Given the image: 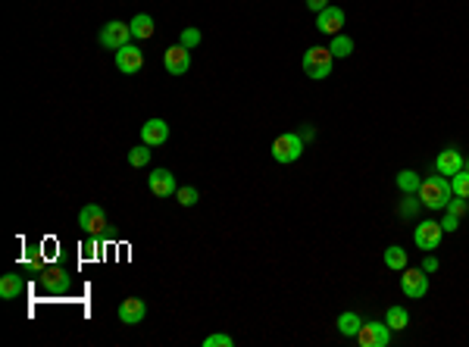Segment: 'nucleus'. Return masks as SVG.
Returning <instances> with one entry per match:
<instances>
[{
  "mask_svg": "<svg viewBox=\"0 0 469 347\" xmlns=\"http://www.w3.org/2000/svg\"><path fill=\"white\" fill-rule=\"evenodd\" d=\"M441 228H444V232H456V228H460V216H454V213H447V210H444Z\"/></svg>",
  "mask_w": 469,
  "mask_h": 347,
  "instance_id": "nucleus-31",
  "label": "nucleus"
},
{
  "mask_svg": "<svg viewBox=\"0 0 469 347\" xmlns=\"http://www.w3.org/2000/svg\"><path fill=\"white\" fill-rule=\"evenodd\" d=\"M313 135H316V132H313L310 126H304V128H300V138H304V141H313Z\"/></svg>",
  "mask_w": 469,
  "mask_h": 347,
  "instance_id": "nucleus-35",
  "label": "nucleus"
},
{
  "mask_svg": "<svg viewBox=\"0 0 469 347\" xmlns=\"http://www.w3.org/2000/svg\"><path fill=\"white\" fill-rule=\"evenodd\" d=\"M341 28H344V10L341 7H331L329 3L322 13H316V32L319 35H329L331 38V35H338Z\"/></svg>",
  "mask_w": 469,
  "mask_h": 347,
  "instance_id": "nucleus-12",
  "label": "nucleus"
},
{
  "mask_svg": "<svg viewBox=\"0 0 469 347\" xmlns=\"http://www.w3.org/2000/svg\"><path fill=\"white\" fill-rule=\"evenodd\" d=\"M331 63H335V53L329 51V47H306L304 53V72L310 78H316V82H322V78L331 76Z\"/></svg>",
  "mask_w": 469,
  "mask_h": 347,
  "instance_id": "nucleus-3",
  "label": "nucleus"
},
{
  "mask_svg": "<svg viewBox=\"0 0 469 347\" xmlns=\"http://www.w3.org/2000/svg\"><path fill=\"white\" fill-rule=\"evenodd\" d=\"M360 325H363V319L354 313V310H347V313H341V316H338V332H341L344 338H356Z\"/></svg>",
  "mask_w": 469,
  "mask_h": 347,
  "instance_id": "nucleus-19",
  "label": "nucleus"
},
{
  "mask_svg": "<svg viewBox=\"0 0 469 347\" xmlns=\"http://www.w3.org/2000/svg\"><path fill=\"white\" fill-rule=\"evenodd\" d=\"M231 344H235V338H231V335H222V332L206 335L204 338V347H231Z\"/></svg>",
  "mask_w": 469,
  "mask_h": 347,
  "instance_id": "nucleus-28",
  "label": "nucleus"
},
{
  "mask_svg": "<svg viewBox=\"0 0 469 347\" xmlns=\"http://www.w3.org/2000/svg\"><path fill=\"white\" fill-rule=\"evenodd\" d=\"M385 322H388V328H391V332H404V328L410 325V313H406L404 307H388Z\"/></svg>",
  "mask_w": 469,
  "mask_h": 347,
  "instance_id": "nucleus-22",
  "label": "nucleus"
},
{
  "mask_svg": "<svg viewBox=\"0 0 469 347\" xmlns=\"http://www.w3.org/2000/svg\"><path fill=\"white\" fill-rule=\"evenodd\" d=\"M204 41V35L197 32V28H181V35H179V44L181 47H188V51H194V47Z\"/></svg>",
  "mask_w": 469,
  "mask_h": 347,
  "instance_id": "nucleus-27",
  "label": "nucleus"
},
{
  "mask_svg": "<svg viewBox=\"0 0 469 347\" xmlns=\"http://www.w3.org/2000/svg\"><path fill=\"white\" fill-rule=\"evenodd\" d=\"M163 66L169 69V76H185V72L191 69V51L181 47V44L166 47V53H163Z\"/></svg>",
  "mask_w": 469,
  "mask_h": 347,
  "instance_id": "nucleus-10",
  "label": "nucleus"
},
{
  "mask_svg": "<svg viewBox=\"0 0 469 347\" xmlns=\"http://www.w3.org/2000/svg\"><path fill=\"white\" fill-rule=\"evenodd\" d=\"M38 269V282L44 285L47 291H63V288H69V272H63V269H47V266H35Z\"/></svg>",
  "mask_w": 469,
  "mask_h": 347,
  "instance_id": "nucleus-16",
  "label": "nucleus"
},
{
  "mask_svg": "<svg viewBox=\"0 0 469 347\" xmlns=\"http://www.w3.org/2000/svg\"><path fill=\"white\" fill-rule=\"evenodd\" d=\"M97 251H100L97 235H88L85 244H81V257H85V260H94V257H97Z\"/></svg>",
  "mask_w": 469,
  "mask_h": 347,
  "instance_id": "nucleus-29",
  "label": "nucleus"
},
{
  "mask_svg": "<svg viewBox=\"0 0 469 347\" xmlns=\"http://www.w3.org/2000/svg\"><path fill=\"white\" fill-rule=\"evenodd\" d=\"M444 210H447V213H454V216H463V213H469V201H466V197H450Z\"/></svg>",
  "mask_w": 469,
  "mask_h": 347,
  "instance_id": "nucleus-30",
  "label": "nucleus"
},
{
  "mask_svg": "<svg viewBox=\"0 0 469 347\" xmlns=\"http://www.w3.org/2000/svg\"><path fill=\"white\" fill-rule=\"evenodd\" d=\"M463 166H466V160H463V153L456 151V147H447V151H441L435 157V172L438 176H456V172L463 169Z\"/></svg>",
  "mask_w": 469,
  "mask_h": 347,
  "instance_id": "nucleus-13",
  "label": "nucleus"
},
{
  "mask_svg": "<svg viewBox=\"0 0 469 347\" xmlns=\"http://www.w3.org/2000/svg\"><path fill=\"white\" fill-rule=\"evenodd\" d=\"M356 344L360 347H388L391 344V328L388 322H363L360 332H356Z\"/></svg>",
  "mask_w": 469,
  "mask_h": 347,
  "instance_id": "nucleus-4",
  "label": "nucleus"
},
{
  "mask_svg": "<svg viewBox=\"0 0 469 347\" xmlns=\"http://www.w3.org/2000/svg\"><path fill=\"white\" fill-rule=\"evenodd\" d=\"M129 41H131V28H129V22L113 19V22H106V26L100 28V44H104L106 51H119V47H125Z\"/></svg>",
  "mask_w": 469,
  "mask_h": 347,
  "instance_id": "nucleus-7",
  "label": "nucleus"
},
{
  "mask_svg": "<svg viewBox=\"0 0 469 347\" xmlns=\"http://www.w3.org/2000/svg\"><path fill=\"white\" fill-rule=\"evenodd\" d=\"M175 201H179L181 207H194V203L200 201V191L194 188V185H181V188L175 191Z\"/></svg>",
  "mask_w": 469,
  "mask_h": 347,
  "instance_id": "nucleus-26",
  "label": "nucleus"
},
{
  "mask_svg": "<svg viewBox=\"0 0 469 347\" xmlns=\"http://www.w3.org/2000/svg\"><path fill=\"white\" fill-rule=\"evenodd\" d=\"M385 266L391 272H404L406 269V251L400 244H391V247H385Z\"/></svg>",
  "mask_w": 469,
  "mask_h": 347,
  "instance_id": "nucleus-20",
  "label": "nucleus"
},
{
  "mask_svg": "<svg viewBox=\"0 0 469 347\" xmlns=\"http://www.w3.org/2000/svg\"><path fill=\"white\" fill-rule=\"evenodd\" d=\"M79 226L85 228L88 235H104L106 232V210L100 207V203H88V207H81Z\"/></svg>",
  "mask_w": 469,
  "mask_h": 347,
  "instance_id": "nucleus-9",
  "label": "nucleus"
},
{
  "mask_svg": "<svg viewBox=\"0 0 469 347\" xmlns=\"http://www.w3.org/2000/svg\"><path fill=\"white\" fill-rule=\"evenodd\" d=\"M22 291H25V282L19 272H6V276L0 278V297H3V301H16Z\"/></svg>",
  "mask_w": 469,
  "mask_h": 347,
  "instance_id": "nucleus-17",
  "label": "nucleus"
},
{
  "mask_svg": "<svg viewBox=\"0 0 469 347\" xmlns=\"http://www.w3.org/2000/svg\"><path fill=\"white\" fill-rule=\"evenodd\" d=\"M394 182H397V188L404 191V194H416L419 185H422V178H419V172H416V169H400Z\"/></svg>",
  "mask_w": 469,
  "mask_h": 347,
  "instance_id": "nucleus-21",
  "label": "nucleus"
},
{
  "mask_svg": "<svg viewBox=\"0 0 469 347\" xmlns=\"http://www.w3.org/2000/svg\"><path fill=\"white\" fill-rule=\"evenodd\" d=\"M306 7H310L313 13H322V10L329 7V0H306Z\"/></svg>",
  "mask_w": 469,
  "mask_h": 347,
  "instance_id": "nucleus-33",
  "label": "nucleus"
},
{
  "mask_svg": "<svg viewBox=\"0 0 469 347\" xmlns=\"http://www.w3.org/2000/svg\"><path fill=\"white\" fill-rule=\"evenodd\" d=\"M129 28H131V38L135 41H147V38H154V16H147V13H138L135 19L129 22Z\"/></svg>",
  "mask_w": 469,
  "mask_h": 347,
  "instance_id": "nucleus-18",
  "label": "nucleus"
},
{
  "mask_svg": "<svg viewBox=\"0 0 469 347\" xmlns=\"http://www.w3.org/2000/svg\"><path fill=\"white\" fill-rule=\"evenodd\" d=\"M116 69L122 72V76H135V72L144 69V51L135 44H125L116 51Z\"/></svg>",
  "mask_w": 469,
  "mask_h": 347,
  "instance_id": "nucleus-8",
  "label": "nucleus"
},
{
  "mask_svg": "<svg viewBox=\"0 0 469 347\" xmlns=\"http://www.w3.org/2000/svg\"><path fill=\"white\" fill-rule=\"evenodd\" d=\"M400 291H404L410 301H422L429 294V272L419 266V269H404L400 272Z\"/></svg>",
  "mask_w": 469,
  "mask_h": 347,
  "instance_id": "nucleus-5",
  "label": "nucleus"
},
{
  "mask_svg": "<svg viewBox=\"0 0 469 347\" xmlns=\"http://www.w3.org/2000/svg\"><path fill=\"white\" fill-rule=\"evenodd\" d=\"M141 141L147 147H163L169 141V122L163 119H147L141 126Z\"/></svg>",
  "mask_w": 469,
  "mask_h": 347,
  "instance_id": "nucleus-15",
  "label": "nucleus"
},
{
  "mask_svg": "<svg viewBox=\"0 0 469 347\" xmlns=\"http://www.w3.org/2000/svg\"><path fill=\"white\" fill-rule=\"evenodd\" d=\"M329 51L335 53V57H350L354 53V38L350 35H344V32H338V35H331V44H329Z\"/></svg>",
  "mask_w": 469,
  "mask_h": 347,
  "instance_id": "nucleus-23",
  "label": "nucleus"
},
{
  "mask_svg": "<svg viewBox=\"0 0 469 347\" xmlns=\"http://www.w3.org/2000/svg\"><path fill=\"white\" fill-rule=\"evenodd\" d=\"M463 169H469V160H466V166H463Z\"/></svg>",
  "mask_w": 469,
  "mask_h": 347,
  "instance_id": "nucleus-36",
  "label": "nucleus"
},
{
  "mask_svg": "<svg viewBox=\"0 0 469 347\" xmlns=\"http://www.w3.org/2000/svg\"><path fill=\"white\" fill-rule=\"evenodd\" d=\"M422 269H425V272H435V269H438V257H431V253H429V257L422 260Z\"/></svg>",
  "mask_w": 469,
  "mask_h": 347,
  "instance_id": "nucleus-34",
  "label": "nucleus"
},
{
  "mask_svg": "<svg viewBox=\"0 0 469 347\" xmlns=\"http://www.w3.org/2000/svg\"><path fill=\"white\" fill-rule=\"evenodd\" d=\"M269 153H272V160L275 163H281V166L297 163V160L304 157V138H300V132L279 135V138L272 141V147H269Z\"/></svg>",
  "mask_w": 469,
  "mask_h": 347,
  "instance_id": "nucleus-2",
  "label": "nucleus"
},
{
  "mask_svg": "<svg viewBox=\"0 0 469 347\" xmlns=\"http://www.w3.org/2000/svg\"><path fill=\"white\" fill-rule=\"evenodd\" d=\"M144 316H147V303L141 297H125L119 303V322L122 325H138V322H144Z\"/></svg>",
  "mask_w": 469,
  "mask_h": 347,
  "instance_id": "nucleus-14",
  "label": "nucleus"
},
{
  "mask_svg": "<svg viewBox=\"0 0 469 347\" xmlns=\"http://www.w3.org/2000/svg\"><path fill=\"white\" fill-rule=\"evenodd\" d=\"M129 163L135 166V169H144V166L150 163V151H147V144H144V141H141L138 147H131V151H129Z\"/></svg>",
  "mask_w": 469,
  "mask_h": 347,
  "instance_id": "nucleus-25",
  "label": "nucleus"
},
{
  "mask_svg": "<svg viewBox=\"0 0 469 347\" xmlns=\"http://www.w3.org/2000/svg\"><path fill=\"white\" fill-rule=\"evenodd\" d=\"M416 197H413V194H406V203H404V207H400V213H404V216H413V213H416Z\"/></svg>",
  "mask_w": 469,
  "mask_h": 347,
  "instance_id": "nucleus-32",
  "label": "nucleus"
},
{
  "mask_svg": "<svg viewBox=\"0 0 469 347\" xmlns=\"http://www.w3.org/2000/svg\"><path fill=\"white\" fill-rule=\"evenodd\" d=\"M419 203H422L425 210H444L447 207V201L454 197V191H450V178L447 176H429L422 178V185H419Z\"/></svg>",
  "mask_w": 469,
  "mask_h": 347,
  "instance_id": "nucleus-1",
  "label": "nucleus"
},
{
  "mask_svg": "<svg viewBox=\"0 0 469 347\" xmlns=\"http://www.w3.org/2000/svg\"><path fill=\"white\" fill-rule=\"evenodd\" d=\"M441 238H444V228H441V222H435V219H422L413 228V241H416L419 251H438Z\"/></svg>",
  "mask_w": 469,
  "mask_h": 347,
  "instance_id": "nucleus-6",
  "label": "nucleus"
},
{
  "mask_svg": "<svg viewBox=\"0 0 469 347\" xmlns=\"http://www.w3.org/2000/svg\"><path fill=\"white\" fill-rule=\"evenodd\" d=\"M450 191H454V197H466L469 201V169H460L456 176H450Z\"/></svg>",
  "mask_w": 469,
  "mask_h": 347,
  "instance_id": "nucleus-24",
  "label": "nucleus"
},
{
  "mask_svg": "<svg viewBox=\"0 0 469 347\" xmlns=\"http://www.w3.org/2000/svg\"><path fill=\"white\" fill-rule=\"evenodd\" d=\"M147 188L154 197H175V191H179V182H175V176L169 169H154L147 176Z\"/></svg>",
  "mask_w": 469,
  "mask_h": 347,
  "instance_id": "nucleus-11",
  "label": "nucleus"
}]
</instances>
